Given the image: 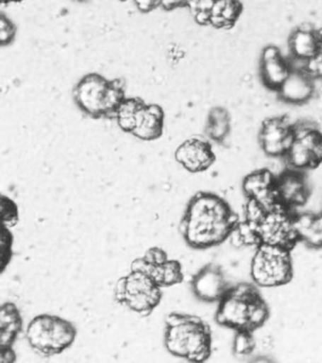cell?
Listing matches in <instances>:
<instances>
[{"label": "cell", "mask_w": 322, "mask_h": 363, "mask_svg": "<svg viewBox=\"0 0 322 363\" xmlns=\"http://www.w3.org/2000/svg\"><path fill=\"white\" fill-rule=\"evenodd\" d=\"M16 35V28L15 24L4 14L0 16V45L1 47H6L12 44Z\"/></svg>", "instance_id": "obj_28"}, {"label": "cell", "mask_w": 322, "mask_h": 363, "mask_svg": "<svg viewBox=\"0 0 322 363\" xmlns=\"http://www.w3.org/2000/svg\"><path fill=\"white\" fill-rule=\"evenodd\" d=\"M256 342L253 332L236 331L234 340V352L236 356H248L255 349Z\"/></svg>", "instance_id": "obj_25"}, {"label": "cell", "mask_w": 322, "mask_h": 363, "mask_svg": "<svg viewBox=\"0 0 322 363\" xmlns=\"http://www.w3.org/2000/svg\"><path fill=\"white\" fill-rule=\"evenodd\" d=\"M165 127V112L158 104H144L138 112L132 135L144 141L160 138Z\"/></svg>", "instance_id": "obj_17"}, {"label": "cell", "mask_w": 322, "mask_h": 363, "mask_svg": "<svg viewBox=\"0 0 322 363\" xmlns=\"http://www.w3.org/2000/svg\"><path fill=\"white\" fill-rule=\"evenodd\" d=\"M75 104L92 118H115L125 96L123 79H107L98 73L87 74L73 91Z\"/></svg>", "instance_id": "obj_5"}, {"label": "cell", "mask_w": 322, "mask_h": 363, "mask_svg": "<svg viewBox=\"0 0 322 363\" xmlns=\"http://www.w3.org/2000/svg\"><path fill=\"white\" fill-rule=\"evenodd\" d=\"M230 286L222 267L216 264L202 267L191 280L194 296L205 303H219Z\"/></svg>", "instance_id": "obj_12"}, {"label": "cell", "mask_w": 322, "mask_h": 363, "mask_svg": "<svg viewBox=\"0 0 322 363\" xmlns=\"http://www.w3.org/2000/svg\"><path fill=\"white\" fill-rule=\"evenodd\" d=\"M212 331L202 318L168 314L166 319L165 346L172 356L190 362H205L212 354Z\"/></svg>", "instance_id": "obj_3"}, {"label": "cell", "mask_w": 322, "mask_h": 363, "mask_svg": "<svg viewBox=\"0 0 322 363\" xmlns=\"http://www.w3.org/2000/svg\"><path fill=\"white\" fill-rule=\"evenodd\" d=\"M13 237L10 228L2 225L1 238V272L5 271L9 265L13 255Z\"/></svg>", "instance_id": "obj_26"}, {"label": "cell", "mask_w": 322, "mask_h": 363, "mask_svg": "<svg viewBox=\"0 0 322 363\" xmlns=\"http://www.w3.org/2000/svg\"><path fill=\"white\" fill-rule=\"evenodd\" d=\"M77 328L71 322L52 314H40L30 320L27 340L36 353L44 357L60 354L71 347Z\"/></svg>", "instance_id": "obj_6"}, {"label": "cell", "mask_w": 322, "mask_h": 363, "mask_svg": "<svg viewBox=\"0 0 322 363\" xmlns=\"http://www.w3.org/2000/svg\"><path fill=\"white\" fill-rule=\"evenodd\" d=\"M276 178L270 169H263L250 173L242 184L247 200H253L265 207L279 203L276 196Z\"/></svg>", "instance_id": "obj_14"}, {"label": "cell", "mask_w": 322, "mask_h": 363, "mask_svg": "<svg viewBox=\"0 0 322 363\" xmlns=\"http://www.w3.org/2000/svg\"><path fill=\"white\" fill-rule=\"evenodd\" d=\"M293 139V125L285 118L268 119L260 130V145L263 152L270 157H285Z\"/></svg>", "instance_id": "obj_11"}, {"label": "cell", "mask_w": 322, "mask_h": 363, "mask_svg": "<svg viewBox=\"0 0 322 363\" xmlns=\"http://www.w3.org/2000/svg\"><path fill=\"white\" fill-rule=\"evenodd\" d=\"M292 250L285 247L260 244L251 263V277L259 288H277L292 280Z\"/></svg>", "instance_id": "obj_7"}, {"label": "cell", "mask_w": 322, "mask_h": 363, "mask_svg": "<svg viewBox=\"0 0 322 363\" xmlns=\"http://www.w3.org/2000/svg\"><path fill=\"white\" fill-rule=\"evenodd\" d=\"M295 226L299 242L309 248H322V212L296 213Z\"/></svg>", "instance_id": "obj_21"}, {"label": "cell", "mask_w": 322, "mask_h": 363, "mask_svg": "<svg viewBox=\"0 0 322 363\" xmlns=\"http://www.w3.org/2000/svg\"><path fill=\"white\" fill-rule=\"evenodd\" d=\"M310 192L304 172L289 167L277 175V201L287 208L296 211L299 207L304 206L309 200Z\"/></svg>", "instance_id": "obj_10"}, {"label": "cell", "mask_w": 322, "mask_h": 363, "mask_svg": "<svg viewBox=\"0 0 322 363\" xmlns=\"http://www.w3.org/2000/svg\"><path fill=\"white\" fill-rule=\"evenodd\" d=\"M16 360V353L13 348L1 349L0 362L2 363H13Z\"/></svg>", "instance_id": "obj_32"}, {"label": "cell", "mask_w": 322, "mask_h": 363, "mask_svg": "<svg viewBox=\"0 0 322 363\" xmlns=\"http://www.w3.org/2000/svg\"><path fill=\"white\" fill-rule=\"evenodd\" d=\"M291 72L289 62L285 61L275 45H268L261 53L260 75L263 84L270 90L278 91Z\"/></svg>", "instance_id": "obj_15"}, {"label": "cell", "mask_w": 322, "mask_h": 363, "mask_svg": "<svg viewBox=\"0 0 322 363\" xmlns=\"http://www.w3.org/2000/svg\"><path fill=\"white\" fill-rule=\"evenodd\" d=\"M23 329V319L18 306L4 303L0 309V348H13Z\"/></svg>", "instance_id": "obj_20"}, {"label": "cell", "mask_w": 322, "mask_h": 363, "mask_svg": "<svg viewBox=\"0 0 322 363\" xmlns=\"http://www.w3.org/2000/svg\"><path fill=\"white\" fill-rule=\"evenodd\" d=\"M241 13L242 5L238 0H214L210 11V25L217 28H230Z\"/></svg>", "instance_id": "obj_22"}, {"label": "cell", "mask_w": 322, "mask_h": 363, "mask_svg": "<svg viewBox=\"0 0 322 363\" xmlns=\"http://www.w3.org/2000/svg\"><path fill=\"white\" fill-rule=\"evenodd\" d=\"M231 132V118L228 111L223 107H214L208 115L206 135L217 143H224Z\"/></svg>", "instance_id": "obj_23"}, {"label": "cell", "mask_w": 322, "mask_h": 363, "mask_svg": "<svg viewBox=\"0 0 322 363\" xmlns=\"http://www.w3.org/2000/svg\"><path fill=\"white\" fill-rule=\"evenodd\" d=\"M277 92L280 99L287 104L294 105L306 104L315 93L314 78L304 70L291 69L287 79Z\"/></svg>", "instance_id": "obj_16"}, {"label": "cell", "mask_w": 322, "mask_h": 363, "mask_svg": "<svg viewBox=\"0 0 322 363\" xmlns=\"http://www.w3.org/2000/svg\"><path fill=\"white\" fill-rule=\"evenodd\" d=\"M289 48L293 59L307 62L314 58L322 50L318 31L309 23H304L291 33Z\"/></svg>", "instance_id": "obj_18"}, {"label": "cell", "mask_w": 322, "mask_h": 363, "mask_svg": "<svg viewBox=\"0 0 322 363\" xmlns=\"http://www.w3.org/2000/svg\"><path fill=\"white\" fill-rule=\"evenodd\" d=\"M296 213L276 203L265 207L253 200L245 204L244 220L253 230L260 244L295 248L299 242L295 226ZM258 245V246H259Z\"/></svg>", "instance_id": "obj_4"}, {"label": "cell", "mask_w": 322, "mask_h": 363, "mask_svg": "<svg viewBox=\"0 0 322 363\" xmlns=\"http://www.w3.org/2000/svg\"><path fill=\"white\" fill-rule=\"evenodd\" d=\"M146 102L140 98H126L115 113L118 126L124 132L132 133L134 130L138 112Z\"/></svg>", "instance_id": "obj_24"}, {"label": "cell", "mask_w": 322, "mask_h": 363, "mask_svg": "<svg viewBox=\"0 0 322 363\" xmlns=\"http://www.w3.org/2000/svg\"><path fill=\"white\" fill-rule=\"evenodd\" d=\"M318 36H319V41H321V50H322V28L321 30L318 31Z\"/></svg>", "instance_id": "obj_33"}, {"label": "cell", "mask_w": 322, "mask_h": 363, "mask_svg": "<svg viewBox=\"0 0 322 363\" xmlns=\"http://www.w3.org/2000/svg\"><path fill=\"white\" fill-rule=\"evenodd\" d=\"M270 318V308L255 284L239 283L229 288L219 302L216 322L234 331L254 332Z\"/></svg>", "instance_id": "obj_2"}, {"label": "cell", "mask_w": 322, "mask_h": 363, "mask_svg": "<svg viewBox=\"0 0 322 363\" xmlns=\"http://www.w3.org/2000/svg\"><path fill=\"white\" fill-rule=\"evenodd\" d=\"M21 1V0H2L4 3H11V2H18Z\"/></svg>", "instance_id": "obj_34"}, {"label": "cell", "mask_w": 322, "mask_h": 363, "mask_svg": "<svg viewBox=\"0 0 322 363\" xmlns=\"http://www.w3.org/2000/svg\"><path fill=\"white\" fill-rule=\"evenodd\" d=\"M78 1H84V0H78Z\"/></svg>", "instance_id": "obj_35"}, {"label": "cell", "mask_w": 322, "mask_h": 363, "mask_svg": "<svg viewBox=\"0 0 322 363\" xmlns=\"http://www.w3.org/2000/svg\"><path fill=\"white\" fill-rule=\"evenodd\" d=\"M2 221L4 225L10 227L15 226L18 223L19 215L18 207L16 203L6 196H2Z\"/></svg>", "instance_id": "obj_27"}, {"label": "cell", "mask_w": 322, "mask_h": 363, "mask_svg": "<svg viewBox=\"0 0 322 363\" xmlns=\"http://www.w3.org/2000/svg\"><path fill=\"white\" fill-rule=\"evenodd\" d=\"M131 269H141L149 272L162 288L178 285L183 281L182 264L174 259L166 260L157 266H149L142 257L137 258L132 264Z\"/></svg>", "instance_id": "obj_19"}, {"label": "cell", "mask_w": 322, "mask_h": 363, "mask_svg": "<svg viewBox=\"0 0 322 363\" xmlns=\"http://www.w3.org/2000/svg\"><path fill=\"white\" fill-rule=\"evenodd\" d=\"M138 10L143 11V13H149L154 10L155 7L160 5L159 0H134Z\"/></svg>", "instance_id": "obj_31"}, {"label": "cell", "mask_w": 322, "mask_h": 363, "mask_svg": "<svg viewBox=\"0 0 322 363\" xmlns=\"http://www.w3.org/2000/svg\"><path fill=\"white\" fill-rule=\"evenodd\" d=\"M294 139L285 155L291 169H313L322 163V133L309 124L293 125Z\"/></svg>", "instance_id": "obj_9"}, {"label": "cell", "mask_w": 322, "mask_h": 363, "mask_svg": "<svg viewBox=\"0 0 322 363\" xmlns=\"http://www.w3.org/2000/svg\"><path fill=\"white\" fill-rule=\"evenodd\" d=\"M142 258L148 265L157 266L168 260V255L165 250L159 247H152L146 252Z\"/></svg>", "instance_id": "obj_29"}, {"label": "cell", "mask_w": 322, "mask_h": 363, "mask_svg": "<svg viewBox=\"0 0 322 363\" xmlns=\"http://www.w3.org/2000/svg\"><path fill=\"white\" fill-rule=\"evenodd\" d=\"M239 217L220 196L200 191L189 200L180 224V231L188 246L207 250L231 238Z\"/></svg>", "instance_id": "obj_1"}, {"label": "cell", "mask_w": 322, "mask_h": 363, "mask_svg": "<svg viewBox=\"0 0 322 363\" xmlns=\"http://www.w3.org/2000/svg\"><path fill=\"white\" fill-rule=\"evenodd\" d=\"M214 0H188L186 6L190 10L192 16L200 13V11H208L210 13L213 7Z\"/></svg>", "instance_id": "obj_30"}, {"label": "cell", "mask_w": 322, "mask_h": 363, "mask_svg": "<svg viewBox=\"0 0 322 363\" xmlns=\"http://www.w3.org/2000/svg\"><path fill=\"white\" fill-rule=\"evenodd\" d=\"M175 159L191 173L206 172L216 162L212 145L205 139L192 138L177 147Z\"/></svg>", "instance_id": "obj_13"}, {"label": "cell", "mask_w": 322, "mask_h": 363, "mask_svg": "<svg viewBox=\"0 0 322 363\" xmlns=\"http://www.w3.org/2000/svg\"><path fill=\"white\" fill-rule=\"evenodd\" d=\"M115 300L135 313L149 316L160 305L162 286L149 272L131 269L126 277L118 280L115 291Z\"/></svg>", "instance_id": "obj_8"}, {"label": "cell", "mask_w": 322, "mask_h": 363, "mask_svg": "<svg viewBox=\"0 0 322 363\" xmlns=\"http://www.w3.org/2000/svg\"><path fill=\"white\" fill-rule=\"evenodd\" d=\"M321 92H322V84H321Z\"/></svg>", "instance_id": "obj_36"}]
</instances>
